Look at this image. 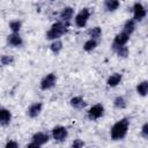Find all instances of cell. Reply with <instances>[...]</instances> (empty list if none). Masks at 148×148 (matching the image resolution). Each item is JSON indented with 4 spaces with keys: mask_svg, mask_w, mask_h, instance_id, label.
Returning <instances> with one entry per match:
<instances>
[{
    "mask_svg": "<svg viewBox=\"0 0 148 148\" xmlns=\"http://www.w3.org/2000/svg\"><path fill=\"white\" fill-rule=\"evenodd\" d=\"M7 44L12 47H21L23 45V38L21 37L20 34H9L7 36V39H6Z\"/></svg>",
    "mask_w": 148,
    "mask_h": 148,
    "instance_id": "obj_12",
    "label": "cell"
},
{
    "mask_svg": "<svg viewBox=\"0 0 148 148\" xmlns=\"http://www.w3.org/2000/svg\"><path fill=\"white\" fill-rule=\"evenodd\" d=\"M51 136L56 142H65L68 138V130L62 125H57L52 128Z\"/></svg>",
    "mask_w": 148,
    "mask_h": 148,
    "instance_id": "obj_5",
    "label": "cell"
},
{
    "mask_svg": "<svg viewBox=\"0 0 148 148\" xmlns=\"http://www.w3.org/2000/svg\"><path fill=\"white\" fill-rule=\"evenodd\" d=\"M8 27L10 29L12 34H20L21 28H22V22L20 20H13V21L9 22Z\"/></svg>",
    "mask_w": 148,
    "mask_h": 148,
    "instance_id": "obj_23",
    "label": "cell"
},
{
    "mask_svg": "<svg viewBox=\"0 0 148 148\" xmlns=\"http://www.w3.org/2000/svg\"><path fill=\"white\" fill-rule=\"evenodd\" d=\"M69 104L75 110H83L87 105V102L84 101V98L82 96H74L69 99Z\"/></svg>",
    "mask_w": 148,
    "mask_h": 148,
    "instance_id": "obj_15",
    "label": "cell"
},
{
    "mask_svg": "<svg viewBox=\"0 0 148 148\" xmlns=\"http://www.w3.org/2000/svg\"><path fill=\"white\" fill-rule=\"evenodd\" d=\"M135 29H136V22H135L133 18H128L127 21H125L121 31H124L125 34H127V35L131 36V35L135 31Z\"/></svg>",
    "mask_w": 148,
    "mask_h": 148,
    "instance_id": "obj_17",
    "label": "cell"
},
{
    "mask_svg": "<svg viewBox=\"0 0 148 148\" xmlns=\"http://www.w3.org/2000/svg\"><path fill=\"white\" fill-rule=\"evenodd\" d=\"M130 38H131V36L127 35V34H125L124 31L118 32V34L114 36L113 40H112V44H111L112 50L114 51L116 49H118V47H120V46H125V45H127Z\"/></svg>",
    "mask_w": 148,
    "mask_h": 148,
    "instance_id": "obj_8",
    "label": "cell"
},
{
    "mask_svg": "<svg viewBox=\"0 0 148 148\" xmlns=\"http://www.w3.org/2000/svg\"><path fill=\"white\" fill-rule=\"evenodd\" d=\"M13 114L10 110L6 108H0V126H8L12 121Z\"/></svg>",
    "mask_w": 148,
    "mask_h": 148,
    "instance_id": "obj_14",
    "label": "cell"
},
{
    "mask_svg": "<svg viewBox=\"0 0 148 148\" xmlns=\"http://www.w3.org/2000/svg\"><path fill=\"white\" fill-rule=\"evenodd\" d=\"M73 16H74V8L71 6H66L59 13V21L69 25V22L73 18Z\"/></svg>",
    "mask_w": 148,
    "mask_h": 148,
    "instance_id": "obj_10",
    "label": "cell"
},
{
    "mask_svg": "<svg viewBox=\"0 0 148 148\" xmlns=\"http://www.w3.org/2000/svg\"><path fill=\"white\" fill-rule=\"evenodd\" d=\"M5 148H20V145L15 140H8L5 143Z\"/></svg>",
    "mask_w": 148,
    "mask_h": 148,
    "instance_id": "obj_28",
    "label": "cell"
},
{
    "mask_svg": "<svg viewBox=\"0 0 148 148\" xmlns=\"http://www.w3.org/2000/svg\"><path fill=\"white\" fill-rule=\"evenodd\" d=\"M104 112H105V109H104V105L101 104V103H96L94 105H91L88 111H87V118L91 121H96L98 119H101L103 116H104Z\"/></svg>",
    "mask_w": 148,
    "mask_h": 148,
    "instance_id": "obj_4",
    "label": "cell"
},
{
    "mask_svg": "<svg viewBox=\"0 0 148 148\" xmlns=\"http://www.w3.org/2000/svg\"><path fill=\"white\" fill-rule=\"evenodd\" d=\"M57 80H58L57 79V74L51 72V73L46 74L45 76H43V79L39 82V88L42 90H44V91L50 90V89H52L57 84Z\"/></svg>",
    "mask_w": 148,
    "mask_h": 148,
    "instance_id": "obj_6",
    "label": "cell"
},
{
    "mask_svg": "<svg viewBox=\"0 0 148 148\" xmlns=\"http://www.w3.org/2000/svg\"><path fill=\"white\" fill-rule=\"evenodd\" d=\"M123 81V74L121 73H112L111 75H109V77L106 79V86L110 88H116L117 86H119Z\"/></svg>",
    "mask_w": 148,
    "mask_h": 148,
    "instance_id": "obj_13",
    "label": "cell"
},
{
    "mask_svg": "<svg viewBox=\"0 0 148 148\" xmlns=\"http://www.w3.org/2000/svg\"><path fill=\"white\" fill-rule=\"evenodd\" d=\"M132 12H133V17L132 18L136 23L143 21L147 16V9L141 2H134L133 7H132Z\"/></svg>",
    "mask_w": 148,
    "mask_h": 148,
    "instance_id": "obj_7",
    "label": "cell"
},
{
    "mask_svg": "<svg viewBox=\"0 0 148 148\" xmlns=\"http://www.w3.org/2000/svg\"><path fill=\"white\" fill-rule=\"evenodd\" d=\"M91 16V10L88 7H83L75 16H74V23L77 28H84Z\"/></svg>",
    "mask_w": 148,
    "mask_h": 148,
    "instance_id": "obj_3",
    "label": "cell"
},
{
    "mask_svg": "<svg viewBox=\"0 0 148 148\" xmlns=\"http://www.w3.org/2000/svg\"><path fill=\"white\" fill-rule=\"evenodd\" d=\"M97 46H98V42L95 40V39H91V38L87 39V40L83 43V50H84L86 52H92Z\"/></svg>",
    "mask_w": 148,
    "mask_h": 148,
    "instance_id": "obj_22",
    "label": "cell"
},
{
    "mask_svg": "<svg viewBox=\"0 0 148 148\" xmlns=\"http://www.w3.org/2000/svg\"><path fill=\"white\" fill-rule=\"evenodd\" d=\"M14 61H15V58L13 56H10V54H2L0 57L1 66H10V65L14 64Z\"/></svg>",
    "mask_w": 148,
    "mask_h": 148,
    "instance_id": "obj_24",
    "label": "cell"
},
{
    "mask_svg": "<svg viewBox=\"0 0 148 148\" xmlns=\"http://www.w3.org/2000/svg\"><path fill=\"white\" fill-rule=\"evenodd\" d=\"M113 106L116 108V109H118V110H124V109H126V106H127V101H126V98L124 97V96H117L114 99H113Z\"/></svg>",
    "mask_w": 148,
    "mask_h": 148,
    "instance_id": "obj_21",
    "label": "cell"
},
{
    "mask_svg": "<svg viewBox=\"0 0 148 148\" xmlns=\"http://www.w3.org/2000/svg\"><path fill=\"white\" fill-rule=\"evenodd\" d=\"M67 32H68V24H66L61 21H57V22L51 24L50 29L45 34V37H46V39L52 42V40L60 39Z\"/></svg>",
    "mask_w": 148,
    "mask_h": 148,
    "instance_id": "obj_2",
    "label": "cell"
},
{
    "mask_svg": "<svg viewBox=\"0 0 148 148\" xmlns=\"http://www.w3.org/2000/svg\"><path fill=\"white\" fill-rule=\"evenodd\" d=\"M140 135H141L145 140L148 139V123H145V124L142 125L141 131H140Z\"/></svg>",
    "mask_w": 148,
    "mask_h": 148,
    "instance_id": "obj_27",
    "label": "cell"
},
{
    "mask_svg": "<svg viewBox=\"0 0 148 148\" xmlns=\"http://www.w3.org/2000/svg\"><path fill=\"white\" fill-rule=\"evenodd\" d=\"M25 148H40V146H38V145L34 143V142H30V143H28V145H27V147H25Z\"/></svg>",
    "mask_w": 148,
    "mask_h": 148,
    "instance_id": "obj_29",
    "label": "cell"
},
{
    "mask_svg": "<svg viewBox=\"0 0 148 148\" xmlns=\"http://www.w3.org/2000/svg\"><path fill=\"white\" fill-rule=\"evenodd\" d=\"M42 111H43V103L42 102H34L27 109V114L29 118L34 119V118H37L42 113Z\"/></svg>",
    "mask_w": 148,
    "mask_h": 148,
    "instance_id": "obj_9",
    "label": "cell"
},
{
    "mask_svg": "<svg viewBox=\"0 0 148 148\" xmlns=\"http://www.w3.org/2000/svg\"><path fill=\"white\" fill-rule=\"evenodd\" d=\"M49 141H50V134H47L46 132H36L31 136V142H34L40 147L43 145H46Z\"/></svg>",
    "mask_w": 148,
    "mask_h": 148,
    "instance_id": "obj_11",
    "label": "cell"
},
{
    "mask_svg": "<svg viewBox=\"0 0 148 148\" xmlns=\"http://www.w3.org/2000/svg\"><path fill=\"white\" fill-rule=\"evenodd\" d=\"M84 146H86V143H84V141L82 140V139H74L73 141H72V145H71V148H84Z\"/></svg>",
    "mask_w": 148,
    "mask_h": 148,
    "instance_id": "obj_26",
    "label": "cell"
},
{
    "mask_svg": "<svg viewBox=\"0 0 148 148\" xmlns=\"http://www.w3.org/2000/svg\"><path fill=\"white\" fill-rule=\"evenodd\" d=\"M118 58H127L128 57V53H130V50H128V46L125 45V46H120L118 49L114 50Z\"/></svg>",
    "mask_w": 148,
    "mask_h": 148,
    "instance_id": "obj_25",
    "label": "cell"
},
{
    "mask_svg": "<svg viewBox=\"0 0 148 148\" xmlns=\"http://www.w3.org/2000/svg\"><path fill=\"white\" fill-rule=\"evenodd\" d=\"M64 49V43L61 39H57V40H52L51 44H50V51L53 53V54H59Z\"/></svg>",
    "mask_w": 148,
    "mask_h": 148,
    "instance_id": "obj_20",
    "label": "cell"
},
{
    "mask_svg": "<svg viewBox=\"0 0 148 148\" xmlns=\"http://www.w3.org/2000/svg\"><path fill=\"white\" fill-rule=\"evenodd\" d=\"M88 35H89V38L91 39H95V40H99L102 38V35H103V31H102V28L98 27V25H95L92 28L89 29L88 31Z\"/></svg>",
    "mask_w": 148,
    "mask_h": 148,
    "instance_id": "obj_19",
    "label": "cell"
},
{
    "mask_svg": "<svg viewBox=\"0 0 148 148\" xmlns=\"http://www.w3.org/2000/svg\"><path fill=\"white\" fill-rule=\"evenodd\" d=\"M130 130V119L124 117L116 121L110 128V138L113 141H120L126 138Z\"/></svg>",
    "mask_w": 148,
    "mask_h": 148,
    "instance_id": "obj_1",
    "label": "cell"
},
{
    "mask_svg": "<svg viewBox=\"0 0 148 148\" xmlns=\"http://www.w3.org/2000/svg\"><path fill=\"white\" fill-rule=\"evenodd\" d=\"M135 90H136V94L141 97H146L148 95V81L147 80H143L141 82H139L135 87Z\"/></svg>",
    "mask_w": 148,
    "mask_h": 148,
    "instance_id": "obj_18",
    "label": "cell"
},
{
    "mask_svg": "<svg viewBox=\"0 0 148 148\" xmlns=\"http://www.w3.org/2000/svg\"><path fill=\"white\" fill-rule=\"evenodd\" d=\"M103 6H104V10L105 12L113 13V12H116L119 8L120 2L118 0H105L104 3H103Z\"/></svg>",
    "mask_w": 148,
    "mask_h": 148,
    "instance_id": "obj_16",
    "label": "cell"
}]
</instances>
